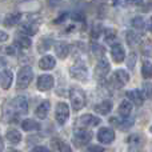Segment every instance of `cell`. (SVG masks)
Returning a JSON list of instances; mask_svg holds the SVG:
<instances>
[{"label":"cell","mask_w":152,"mask_h":152,"mask_svg":"<svg viewBox=\"0 0 152 152\" xmlns=\"http://www.w3.org/2000/svg\"><path fill=\"white\" fill-rule=\"evenodd\" d=\"M55 118H56V121H58L60 126L67 123L69 118V107L68 104L66 103H59L56 105V110H55Z\"/></svg>","instance_id":"6"},{"label":"cell","mask_w":152,"mask_h":152,"mask_svg":"<svg viewBox=\"0 0 152 152\" xmlns=\"http://www.w3.org/2000/svg\"><path fill=\"white\" fill-rule=\"evenodd\" d=\"M127 99L135 105H142L144 102V97L142 95V91H137V89H129L126 92Z\"/></svg>","instance_id":"15"},{"label":"cell","mask_w":152,"mask_h":152,"mask_svg":"<svg viewBox=\"0 0 152 152\" xmlns=\"http://www.w3.org/2000/svg\"><path fill=\"white\" fill-rule=\"evenodd\" d=\"M13 80V74L11 69H3L1 75H0V86L3 89H8L12 84Z\"/></svg>","instance_id":"17"},{"label":"cell","mask_w":152,"mask_h":152,"mask_svg":"<svg viewBox=\"0 0 152 152\" xmlns=\"http://www.w3.org/2000/svg\"><path fill=\"white\" fill-rule=\"evenodd\" d=\"M51 110V103L48 102V100H44V102H42L39 105H37V108L35 110V116L39 119H45L48 116V112H50Z\"/></svg>","instance_id":"16"},{"label":"cell","mask_w":152,"mask_h":152,"mask_svg":"<svg viewBox=\"0 0 152 152\" xmlns=\"http://www.w3.org/2000/svg\"><path fill=\"white\" fill-rule=\"evenodd\" d=\"M7 40H8V34L4 31H0V43L7 42Z\"/></svg>","instance_id":"41"},{"label":"cell","mask_w":152,"mask_h":152,"mask_svg":"<svg viewBox=\"0 0 152 152\" xmlns=\"http://www.w3.org/2000/svg\"><path fill=\"white\" fill-rule=\"evenodd\" d=\"M136 59H137V56H136V53H135V52H131V53H129V56L127 58V66H128L129 69H134V68H135V64H136Z\"/></svg>","instance_id":"33"},{"label":"cell","mask_w":152,"mask_h":152,"mask_svg":"<svg viewBox=\"0 0 152 152\" xmlns=\"http://www.w3.org/2000/svg\"><path fill=\"white\" fill-rule=\"evenodd\" d=\"M94 110L96 111L99 115H108L112 110V103L110 100H103V102L97 103L96 105L94 107Z\"/></svg>","instance_id":"22"},{"label":"cell","mask_w":152,"mask_h":152,"mask_svg":"<svg viewBox=\"0 0 152 152\" xmlns=\"http://www.w3.org/2000/svg\"><path fill=\"white\" fill-rule=\"evenodd\" d=\"M131 24H132V27L135 28V31H143V29L145 28V21H144V19L143 18H140V16H137V18H134L132 19V21H131Z\"/></svg>","instance_id":"30"},{"label":"cell","mask_w":152,"mask_h":152,"mask_svg":"<svg viewBox=\"0 0 152 152\" xmlns=\"http://www.w3.org/2000/svg\"><path fill=\"white\" fill-rule=\"evenodd\" d=\"M142 76L145 80L152 79V63L150 60H144L142 64Z\"/></svg>","instance_id":"28"},{"label":"cell","mask_w":152,"mask_h":152,"mask_svg":"<svg viewBox=\"0 0 152 152\" xmlns=\"http://www.w3.org/2000/svg\"><path fill=\"white\" fill-rule=\"evenodd\" d=\"M11 110L13 111L15 115H26L28 113L29 105H28V100L24 96H18L10 103Z\"/></svg>","instance_id":"3"},{"label":"cell","mask_w":152,"mask_h":152,"mask_svg":"<svg viewBox=\"0 0 152 152\" xmlns=\"http://www.w3.org/2000/svg\"><path fill=\"white\" fill-rule=\"evenodd\" d=\"M110 69H111V66L107 59H104V58L100 59V60L97 61L96 67H95V77H96L97 80H103L105 76L110 74Z\"/></svg>","instance_id":"7"},{"label":"cell","mask_w":152,"mask_h":152,"mask_svg":"<svg viewBox=\"0 0 152 152\" xmlns=\"http://www.w3.org/2000/svg\"><path fill=\"white\" fill-rule=\"evenodd\" d=\"M143 143H144V139L140 134H134L128 137L127 140V144H128V148H129V152H136L142 148Z\"/></svg>","instance_id":"11"},{"label":"cell","mask_w":152,"mask_h":152,"mask_svg":"<svg viewBox=\"0 0 152 152\" xmlns=\"http://www.w3.org/2000/svg\"><path fill=\"white\" fill-rule=\"evenodd\" d=\"M142 52L144 56H150L152 53V43L150 40H147V42H144L142 44Z\"/></svg>","instance_id":"32"},{"label":"cell","mask_w":152,"mask_h":152,"mask_svg":"<svg viewBox=\"0 0 152 152\" xmlns=\"http://www.w3.org/2000/svg\"><path fill=\"white\" fill-rule=\"evenodd\" d=\"M111 56H112L113 61H116V63L124 61V59H126V50H124V47L121 44H119V43L113 44L112 50H111Z\"/></svg>","instance_id":"13"},{"label":"cell","mask_w":152,"mask_h":152,"mask_svg":"<svg viewBox=\"0 0 152 152\" xmlns=\"http://www.w3.org/2000/svg\"><path fill=\"white\" fill-rule=\"evenodd\" d=\"M55 52L59 59H66L69 55V52H71V48H69V45L67 43L59 42L55 44Z\"/></svg>","instance_id":"18"},{"label":"cell","mask_w":152,"mask_h":152,"mask_svg":"<svg viewBox=\"0 0 152 152\" xmlns=\"http://www.w3.org/2000/svg\"><path fill=\"white\" fill-rule=\"evenodd\" d=\"M69 100H71V107L75 111H80L83 107H86L87 97L84 91H81L80 88H72L69 91Z\"/></svg>","instance_id":"2"},{"label":"cell","mask_w":152,"mask_h":152,"mask_svg":"<svg viewBox=\"0 0 152 152\" xmlns=\"http://www.w3.org/2000/svg\"><path fill=\"white\" fill-rule=\"evenodd\" d=\"M20 19H21L20 13H10V15H7L5 16V19H4V26L13 27V26H16V24L20 21Z\"/></svg>","instance_id":"27"},{"label":"cell","mask_w":152,"mask_h":152,"mask_svg":"<svg viewBox=\"0 0 152 152\" xmlns=\"http://www.w3.org/2000/svg\"><path fill=\"white\" fill-rule=\"evenodd\" d=\"M21 128L27 132L37 131V129H40V124L37 123L36 120H34V119H26V120L21 123Z\"/></svg>","instance_id":"24"},{"label":"cell","mask_w":152,"mask_h":152,"mask_svg":"<svg viewBox=\"0 0 152 152\" xmlns=\"http://www.w3.org/2000/svg\"><path fill=\"white\" fill-rule=\"evenodd\" d=\"M151 28H152V19H151Z\"/></svg>","instance_id":"44"},{"label":"cell","mask_w":152,"mask_h":152,"mask_svg":"<svg viewBox=\"0 0 152 152\" xmlns=\"http://www.w3.org/2000/svg\"><path fill=\"white\" fill-rule=\"evenodd\" d=\"M126 39H127V43H128L129 47H135V45L140 44V42H142V34L135 31V29H132V31L127 32Z\"/></svg>","instance_id":"21"},{"label":"cell","mask_w":152,"mask_h":152,"mask_svg":"<svg viewBox=\"0 0 152 152\" xmlns=\"http://www.w3.org/2000/svg\"><path fill=\"white\" fill-rule=\"evenodd\" d=\"M32 79H34V71H32L31 67L26 66L23 68H20V71L18 74V80H16V88L26 89L31 84Z\"/></svg>","instance_id":"1"},{"label":"cell","mask_w":152,"mask_h":152,"mask_svg":"<svg viewBox=\"0 0 152 152\" xmlns=\"http://www.w3.org/2000/svg\"><path fill=\"white\" fill-rule=\"evenodd\" d=\"M142 95H143V97H144V99H151V97H152V83H150V81L143 83Z\"/></svg>","instance_id":"31"},{"label":"cell","mask_w":152,"mask_h":152,"mask_svg":"<svg viewBox=\"0 0 152 152\" xmlns=\"http://www.w3.org/2000/svg\"><path fill=\"white\" fill-rule=\"evenodd\" d=\"M32 152H52L51 150H48L47 147H44V145H37V147H35Z\"/></svg>","instance_id":"39"},{"label":"cell","mask_w":152,"mask_h":152,"mask_svg":"<svg viewBox=\"0 0 152 152\" xmlns=\"http://www.w3.org/2000/svg\"><path fill=\"white\" fill-rule=\"evenodd\" d=\"M92 139V134L87 129H77L74 135V143L77 147H83V145L88 144Z\"/></svg>","instance_id":"8"},{"label":"cell","mask_w":152,"mask_h":152,"mask_svg":"<svg viewBox=\"0 0 152 152\" xmlns=\"http://www.w3.org/2000/svg\"><path fill=\"white\" fill-rule=\"evenodd\" d=\"M58 152H72V148L67 143H60L58 145Z\"/></svg>","instance_id":"37"},{"label":"cell","mask_w":152,"mask_h":152,"mask_svg":"<svg viewBox=\"0 0 152 152\" xmlns=\"http://www.w3.org/2000/svg\"><path fill=\"white\" fill-rule=\"evenodd\" d=\"M129 81V74L124 69H116L113 72V76L111 79V83H112L113 87L116 88H121L123 86H126L127 83Z\"/></svg>","instance_id":"5"},{"label":"cell","mask_w":152,"mask_h":152,"mask_svg":"<svg viewBox=\"0 0 152 152\" xmlns=\"http://www.w3.org/2000/svg\"><path fill=\"white\" fill-rule=\"evenodd\" d=\"M5 137H7V140L10 143L18 144V143H20V140H21V134L18 131V129H11V131H8L7 134H5Z\"/></svg>","instance_id":"26"},{"label":"cell","mask_w":152,"mask_h":152,"mask_svg":"<svg viewBox=\"0 0 152 152\" xmlns=\"http://www.w3.org/2000/svg\"><path fill=\"white\" fill-rule=\"evenodd\" d=\"M32 44L31 39L28 36H24V35H19V36L15 37V45L20 48H29Z\"/></svg>","instance_id":"25"},{"label":"cell","mask_w":152,"mask_h":152,"mask_svg":"<svg viewBox=\"0 0 152 152\" xmlns=\"http://www.w3.org/2000/svg\"><path fill=\"white\" fill-rule=\"evenodd\" d=\"M71 18H72V19H75L76 21H81V20L84 19V15H83L81 12H74V13L71 15Z\"/></svg>","instance_id":"40"},{"label":"cell","mask_w":152,"mask_h":152,"mask_svg":"<svg viewBox=\"0 0 152 152\" xmlns=\"http://www.w3.org/2000/svg\"><path fill=\"white\" fill-rule=\"evenodd\" d=\"M135 119L132 118V116H128V118H111L110 119V123L111 124H115L116 127H119V128L121 129V131H126V129H129L132 127V124H134Z\"/></svg>","instance_id":"12"},{"label":"cell","mask_w":152,"mask_h":152,"mask_svg":"<svg viewBox=\"0 0 152 152\" xmlns=\"http://www.w3.org/2000/svg\"><path fill=\"white\" fill-rule=\"evenodd\" d=\"M104 37H105V40H107L108 43H111L113 39L116 37V32H115V29H111V28H107V29H104Z\"/></svg>","instance_id":"34"},{"label":"cell","mask_w":152,"mask_h":152,"mask_svg":"<svg viewBox=\"0 0 152 152\" xmlns=\"http://www.w3.org/2000/svg\"><path fill=\"white\" fill-rule=\"evenodd\" d=\"M136 5H139L143 12H150V11H152V1H137Z\"/></svg>","instance_id":"35"},{"label":"cell","mask_w":152,"mask_h":152,"mask_svg":"<svg viewBox=\"0 0 152 152\" xmlns=\"http://www.w3.org/2000/svg\"><path fill=\"white\" fill-rule=\"evenodd\" d=\"M37 32V26L32 23H26L20 26V35H24V36H32Z\"/></svg>","instance_id":"23"},{"label":"cell","mask_w":152,"mask_h":152,"mask_svg":"<svg viewBox=\"0 0 152 152\" xmlns=\"http://www.w3.org/2000/svg\"><path fill=\"white\" fill-rule=\"evenodd\" d=\"M150 131H151V132H152V126H151V128H150Z\"/></svg>","instance_id":"45"},{"label":"cell","mask_w":152,"mask_h":152,"mask_svg":"<svg viewBox=\"0 0 152 152\" xmlns=\"http://www.w3.org/2000/svg\"><path fill=\"white\" fill-rule=\"evenodd\" d=\"M55 66H56V60H55V58L51 55L43 56L39 60V67L43 71H50V69H52Z\"/></svg>","instance_id":"19"},{"label":"cell","mask_w":152,"mask_h":152,"mask_svg":"<svg viewBox=\"0 0 152 152\" xmlns=\"http://www.w3.org/2000/svg\"><path fill=\"white\" fill-rule=\"evenodd\" d=\"M86 152H104V148L100 147V145H89Z\"/></svg>","instance_id":"38"},{"label":"cell","mask_w":152,"mask_h":152,"mask_svg":"<svg viewBox=\"0 0 152 152\" xmlns=\"http://www.w3.org/2000/svg\"><path fill=\"white\" fill-rule=\"evenodd\" d=\"M55 84V80H53V76L52 75H42L39 76L37 79V83H36V87L39 91H50L51 88L53 87Z\"/></svg>","instance_id":"10"},{"label":"cell","mask_w":152,"mask_h":152,"mask_svg":"<svg viewBox=\"0 0 152 152\" xmlns=\"http://www.w3.org/2000/svg\"><path fill=\"white\" fill-rule=\"evenodd\" d=\"M3 148H4V145H3V140L0 139V152L3 151Z\"/></svg>","instance_id":"42"},{"label":"cell","mask_w":152,"mask_h":152,"mask_svg":"<svg viewBox=\"0 0 152 152\" xmlns=\"http://www.w3.org/2000/svg\"><path fill=\"white\" fill-rule=\"evenodd\" d=\"M7 152H21V151H18V150H8Z\"/></svg>","instance_id":"43"},{"label":"cell","mask_w":152,"mask_h":152,"mask_svg":"<svg viewBox=\"0 0 152 152\" xmlns=\"http://www.w3.org/2000/svg\"><path fill=\"white\" fill-rule=\"evenodd\" d=\"M69 74L74 79L76 80H86L87 77H88V71H87V67L86 64L83 63V61H77V63H75L74 66L71 67V69H69Z\"/></svg>","instance_id":"4"},{"label":"cell","mask_w":152,"mask_h":152,"mask_svg":"<svg viewBox=\"0 0 152 152\" xmlns=\"http://www.w3.org/2000/svg\"><path fill=\"white\" fill-rule=\"evenodd\" d=\"M52 42L53 40L51 39V37H43V39L39 42V45H37L39 52H45V51H48L51 47H52Z\"/></svg>","instance_id":"29"},{"label":"cell","mask_w":152,"mask_h":152,"mask_svg":"<svg viewBox=\"0 0 152 152\" xmlns=\"http://www.w3.org/2000/svg\"><path fill=\"white\" fill-rule=\"evenodd\" d=\"M100 121H102V120H100L97 116H94V115H91V113H84V115H81L80 119H79V123H80L83 127L99 126Z\"/></svg>","instance_id":"14"},{"label":"cell","mask_w":152,"mask_h":152,"mask_svg":"<svg viewBox=\"0 0 152 152\" xmlns=\"http://www.w3.org/2000/svg\"><path fill=\"white\" fill-rule=\"evenodd\" d=\"M0 51H3V53H5V55H15L16 53V50L13 45H8V47H3Z\"/></svg>","instance_id":"36"},{"label":"cell","mask_w":152,"mask_h":152,"mask_svg":"<svg viewBox=\"0 0 152 152\" xmlns=\"http://www.w3.org/2000/svg\"><path fill=\"white\" fill-rule=\"evenodd\" d=\"M132 108H134V104H132L129 100H123V102L119 104L118 113L120 115V118H128L132 112Z\"/></svg>","instance_id":"20"},{"label":"cell","mask_w":152,"mask_h":152,"mask_svg":"<svg viewBox=\"0 0 152 152\" xmlns=\"http://www.w3.org/2000/svg\"><path fill=\"white\" fill-rule=\"evenodd\" d=\"M97 140L103 144H111L115 140V131L108 127H103L97 131Z\"/></svg>","instance_id":"9"}]
</instances>
